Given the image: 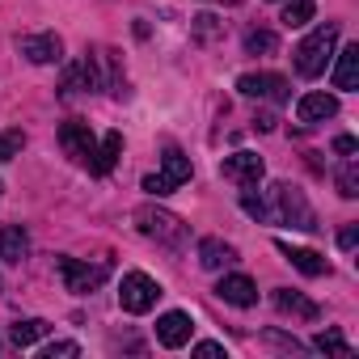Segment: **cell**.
<instances>
[{"mask_svg": "<svg viewBox=\"0 0 359 359\" xmlns=\"http://www.w3.org/2000/svg\"><path fill=\"white\" fill-rule=\"evenodd\" d=\"M191 182V156L182 152V148H165V165H161V173H148L144 177V191L148 195H169V191H177V187H187Z\"/></svg>", "mask_w": 359, "mask_h": 359, "instance_id": "cell-5", "label": "cell"}, {"mask_svg": "<svg viewBox=\"0 0 359 359\" xmlns=\"http://www.w3.org/2000/svg\"><path fill=\"white\" fill-rule=\"evenodd\" d=\"M275 51V34L271 30H250L245 34V55H271Z\"/></svg>", "mask_w": 359, "mask_h": 359, "instance_id": "cell-25", "label": "cell"}, {"mask_svg": "<svg viewBox=\"0 0 359 359\" xmlns=\"http://www.w3.org/2000/svg\"><path fill=\"white\" fill-rule=\"evenodd\" d=\"M47 330H51V325H47L43 317H30V321H18V325L9 330V338H13V346H22V351H26V346H34Z\"/></svg>", "mask_w": 359, "mask_h": 359, "instance_id": "cell-21", "label": "cell"}, {"mask_svg": "<svg viewBox=\"0 0 359 359\" xmlns=\"http://www.w3.org/2000/svg\"><path fill=\"white\" fill-rule=\"evenodd\" d=\"M355 241H359V229H355V224L338 233V245H342V250H355Z\"/></svg>", "mask_w": 359, "mask_h": 359, "instance_id": "cell-32", "label": "cell"}, {"mask_svg": "<svg viewBox=\"0 0 359 359\" xmlns=\"http://www.w3.org/2000/svg\"><path fill=\"white\" fill-rule=\"evenodd\" d=\"M313 346L325 351V355H342V359H351V342H346L338 330H321V334L313 338Z\"/></svg>", "mask_w": 359, "mask_h": 359, "instance_id": "cell-23", "label": "cell"}, {"mask_svg": "<svg viewBox=\"0 0 359 359\" xmlns=\"http://www.w3.org/2000/svg\"><path fill=\"white\" fill-rule=\"evenodd\" d=\"M338 195H342V199H355V195H359V165H355L351 156H346V165L338 169Z\"/></svg>", "mask_w": 359, "mask_h": 359, "instance_id": "cell-24", "label": "cell"}, {"mask_svg": "<svg viewBox=\"0 0 359 359\" xmlns=\"http://www.w3.org/2000/svg\"><path fill=\"white\" fill-rule=\"evenodd\" d=\"M220 173L229 177V182H237L241 191H254V187L262 182L266 165H262V156H258V152H233V156H224V161H220Z\"/></svg>", "mask_w": 359, "mask_h": 359, "instance_id": "cell-7", "label": "cell"}, {"mask_svg": "<svg viewBox=\"0 0 359 359\" xmlns=\"http://www.w3.org/2000/svg\"><path fill=\"white\" fill-rule=\"evenodd\" d=\"M60 144H64V152H68L72 161H81V165H89V161L97 156L93 127H89V123H81V118H68V123L60 127Z\"/></svg>", "mask_w": 359, "mask_h": 359, "instance_id": "cell-9", "label": "cell"}, {"mask_svg": "<svg viewBox=\"0 0 359 359\" xmlns=\"http://www.w3.org/2000/svg\"><path fill=\"white\" fill-rule=\"evenodd\" d=\"M195 355H208V359H212V355H229V351H224L220 342H199V346H195Z\"/></svg>", "mask_w": 359, "mask_h": 359, "instance_id": "cell-33", "label": "cell"}, {"mask_svg": "<svg viewBox=\"0 0 359 359\" xmlns=\"http://www.w3.org/2000/svg\"><path fill=\"white\" fill-rule=\"evenodd\" d=\"M135 229H140L144 237H152L156 245H169V250H182V245H187V224L177 220L173 212H161V208H152V203L135 208Z\"/></svg>", "mask_w": 359, "mask_h": 359, "instance_id": "cell-2", "label": "cell"}, {"mask_svg": "<svg viewBox=\"0 0 359 359\" xmlns=\"http://www.w3.org/2000/svg\"><path fill=\"white\" fill-rule=\"evenodd\" d=\"M0 258H5V262H26L30 258V233L22 224H5V229H0Z\"/></svg>", "mask_w": 359, "mask_h": 359, "instance_id": "cell-18", "label": "cell"}, {"mask_svg": "<svg viewBox=\"0 0 359 359\" xmlns=\"http://www.w3.org/2000/svg\"><path fill=\"white\" fill-rule=\"evenodd\" d=\"M279 245V254L300 271V275H309V279H317V275H325L330 271V262L317 254V250H304V245H287V241H275Z\"/></svg>", "mask_w": 359, "mask_h": 359, "instance_id": "cell-15", "label": "cell"}, {"mask_svg": "<svg viewBox=\"0 0 359 359\" xmlns=\"http://www.w3.org/2000/svg\"><path fill=\"white\" fill-rule=\"evenodd\" d=\"M156 300H161V283L152 279V275H144V271H127L123 275V283H118V304H123V313H152L156 309Z\"/></svg>", "mask_w": 359, "mask_h": 359, "instance_id": "cell-4", "label": "cell"}, {"mask_svg": "<svg viewBox=\"0 0 359 359\" xmlns=\"http://www.w3.org/2000/svg\"><path fill=\"white\" fill-rule=\"evenodd\" d=\"M241 97H258V102H283L287 97V81L279 72H245L237 81Z\"/></svg>", "mask_w": 359, "mask_h": 359, "instance_id": "cell-11", "label": "cell"}, {"mask_svg": "<svg viewBox=\"0 0 359 359\" xmlns=\"http://www.w3.org/2000/svg\"><path fill=\"white\" fill-rule=\"evenodd\" d=\"M195 30H199V39H212V34H216V18H212V13H199V18H195Z\"/></svg>", "mask_w": 359, "mask_h": 359, "instance_id": "cell-29", "label": "cell"}, {"mask_svg": "<svg viewBox=\"0 0 359 359\" xmlns=\"http://www.w3.org/2000/svg\"><path fill=\"white\" fill-rule=\"evenodd\" d=\"M55 271H60V279H64V287L68 292H76V296H89V292H97L102 283H106V262H97V266H89V262H81V258H55Z\"/></svg>", "mask_w": 359, "mask_h": 359, "instance_id": "cell-6", "label": "cell"}, {"mask_svg": "<svg viewBox=\"0 0 359 359\" xmlns=\"http://www.w3.org/2000/svg\"><path fill=\"white\" fill-rule=\"evenodd\" d=\"M271 199H275V216H279L283 224H292V229H300V233H313V229H317V216H313V208H309V199H304L300 187L275 182V187H271Z\"/></svg>", "mask_w": 359, "mask_h": 359, "instance_id": "cell-3", "label": "cell"}, {"mask_svg": "<svg viewBox=\"0 0 359 359\" xmlns=\"http://www.w3.org/2000/svg\"><path fill=\"white\" fill-rule=\"evenodd\" d=\"M266 342H275V346H283V351H304V346H300L296 338H283V334H275V330L266 334Z\"/></svg>", "mask_w": 359, "mask_h": 359, "instance_id": "cell-30", "label": "cell"}, {"mask_svg": "<svg viewBox=\"0 0 359 359\" xmlns=\"http://www.w3.org/2000/svg\"><path fill=\"white\" fill-rule=\"evenodd\" d=\"M76 355H81L76 342H51V346H43V359H76Z\"/></svg>", "mask_w": 359, "mask_h": 359, "instance_id": "cell-28", "label": "cell"}, {"mask_svg": "<svg viewBox=\"0 0 359 359\" xmlns=\"http://www.w3.org/2000/svg\"><path fill=\"white\" fill-rule=\"evenodd\" d=\"M355 148H359V144H355V135H338V140H334V152H342V156H351Z\"/></svg>", "mask_w": 359, "mask_h": 359, "instance_id": "cell-31", "label": "cell"}, {"mask_svg": "<svg viewBox=\"0 0 359 359\" xmlns=\"http://www.w3.org/2000/svg\"><path fill=\"white\" fill-rule=\"evenodd\" d=\"M118 152H123V135L118 131H110L102 144H97V156L89 161V173H97V177H106L110 169H114V161H118Z\"/></svg>", "mask_w": 359, "mask_h": 359, "instance_id": "cell-20", "label": "cell"}, {"mask_svg": "<svg viewBox=\"0 0 359 359\" xmlns=\"http://www.w3.org/2000/svg\"><path fill=\"white\" fill-rule=\"evenodd\" d=\"M216 296H220L224 304H233V309H254V304H258V287H254L250 275H224V279L216 283Z\"/></svg>", "mask_w": 359, "mask_h": 359, "instance_id": "cell-13", "label": "cell"}, {"mask_svg": "<svg viewBox=\"0 0 359 359\" xmlns=\"http://www.w3.org/2000/svg\"><path fill=\"white\" fill-rule=\"evenodd\" d=\"M191 334H195V321H191V313H182V309H173V313L156 317V342H161V346H169V351L187 346V342H191Z\"/></svg>", "mask_w": 359, "mask_h": 359, "instance_id": "cell-12", "label": "cell"}, {"mask_svg": "<svg viewBox=\"0 0 359 359\" xmlns=\"http://www.w3.org/2000/svg\"><path fill=\"white\" fill-rule=\"evenodd\" d=\"M233 262H237V250L229 241H220V237H203L199 241V266L203 271H224Z\"/></svg>", "mask_w": 359, "mask_h": 359, "instance_id": "cell-17", "label": "cell"}, {"mask_svg": "<svg viewBox=\"0 0 359 359\" xmlns=\"http://www.w3.org/2000/svg\"><path fill=\"white\" fill-rule=\"evenodd\" d=\"M93 89H102V72H97V55H85L76 68L64 72L60 97H64V102H76V97H85V93H93Z\"/></svg>", "mask_w": 359, "mask_h": 359, "instance_id": "cell-8", "label": "cell"}, {"mask_svg": "<svg viewBox=\"0 0 359 359\" xmlns=\"http://www.w3.org/2000/svg\"><path fill=\"white\" fill-rule=\"evenodd\" d=\"M241 208H245V216H254V220H271V208H266L258 195H250V191L241 195Z\"/></svg>", "mask_w": 359, "mask_h": 359, "instance_id": "cell-27", "label": "cell"}, {"mask_svg": "<svg viewBox=\"0 0 359 359\" xmlns=\"http://www.w3.org/2000/svg\"><path fill=\"white\" fill-rule=\"evenodd\" d=\"M275 309H279V313H292V317H304V321H317V317H321V309H317L309 296L292 292V287H279V292H275Z\"/></svg>", "mask_w": 359, "mask_h": 359, "instance_id": "cell-19", "label": "cell"}, {"mask_svg": "<svg viewBox=\"0 0 359 359\" xmlns=\"http://www.w3.org/2000/svg\"><path fill=\"white\" fill-rule=\"evenodd\" d=\"M338 114V97L334 93H304L300 97V106H296V118L300 123H325V118H334Z\"/></svg>", "mask_w": 359, "mask_h": 359, "instance_id": "cell-14", "label": "cell"}, {"mask_svg": "<svg viewBox=\"0 0 359 359\" xmlns=\"http://www.w3.org/2000/svg\"><path fill=\"white\" fill-rule=\"evenodd\" d=\"M334 89H342V93L359 89V43H346V47L338 51V64H334Z\"/></svg>", "mask_w": 359, "mask_h": 359, "instance_id": "cell-16", "label": "cell"}, {"mask_svg": "<svg viewBox=\"0 0 359 359\" xmlns=\"http://www.w3.org/2000/svg\"><path fill=\"white\" fill-rule=\"evenodd\" d=\"M18 51H22L30 64H60V60H64V39H60L55 30L22 34V39H18Z\"/></svg>", "mask_w": 359, "mask_h": 359, "instance_id": "cell-10", "label": "cell"}, {"mask_svg": "<svg viewBox=\"0 0 359 359\" xmlns=\"http://www.w3.org/2000/svg\"><path fill=\"white\" fill-rule=\"evenodd\" d=\"M26 148V131H0V161H13Z\"/></svg>", "mask_w": 359, "mask_h": 359, "instance_id": "cell-26", "label": "cell"}, {"mask_svg": "<svg viewBox=\"0 0 359 359\" xmlns=\"http://www.w3.org/2000/svg\"><path fill=\"white\" fill-rule=\"evenodd\" d=\"M334 43H338V22H325V26H317L313 34H304L300 39V47L292 51V64H296V72L300 76H321L325 72V64L334 60Z\"/></svg>", "mask_w": 359, "mask_h": 359, "instance_id": "cell-1", "label": "cell"}, {"mask_svg": "<svg viewBox=\"0 0 359 359\" xmlns=\"http://www.w3.org/2000/svg\"><path fill=\"white\" fill-rule=\"evenodd\" d=\"M313 13H317V0H287V5H283V26L300 30V26L313 22Z\"/></svg>", "mask_w": 359, "mask_h": 359, "instance_id": "cell-22", "label": "cell"}]
</instances>
